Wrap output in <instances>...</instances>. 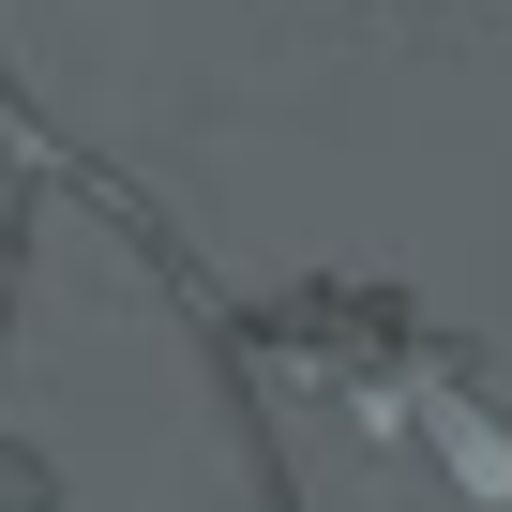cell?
Segmentation results:
<instances>
[{
	"label": "cell",
	"instance_id": "1",
	"mask_svg": "<svg viewBox=\"0 0 512 512\" xmlns=\"http://www.w3.org/2000/svg\"><path fill=\"white\" fill-rule=\"evenodd\" d=\"M241 347L272 362L287 392H332L362 437H392V452H422L452 497H482V512H512V422H497V392H482V362L407 302V287H377V272H332V287H287V302H241Z\"/></svg>",
	"mask_w": 512,
	"mask_h": 512
},
{
	"label": "cell",
	"instance_id": "2",
	"mask_svg": "<svg viewBox=\"0 0 512 512\" xmlns=\"http://www.w3.org/2000/svg\"><path fill=\"white\" fill-rule=\"evenodd\" d=\"M0 512H76V497H61V482H46L31 452H0Z\"/></svg>",
	"mask_w": 512,
	"mask_h": 512
},
{
	"label": "cell",
	"instance_id": "3",
	"mask_svg": "<svg viewBox=\"0 0 512 512\" xmlns=\"http://www.w3.org/2000/svg\"><path fill=\"white\" fill-rule=\"evenodd\" d=\"M332 16H347V0H332Z\"/></svg>",
	"mask_w": 512,
	"mask_h": 512
}]
</instances>
